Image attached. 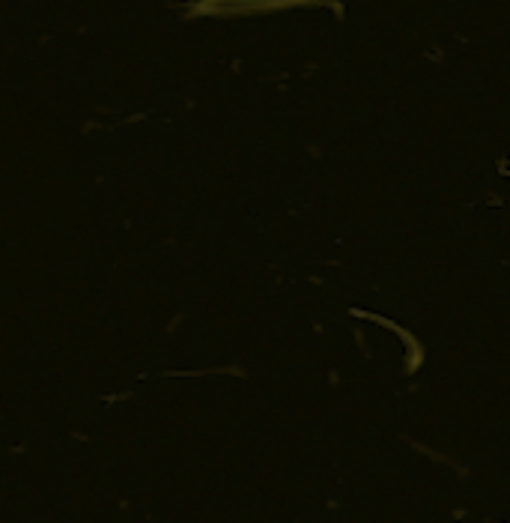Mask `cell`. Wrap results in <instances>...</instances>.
Returning a JSON list of instances; mask_svg holds the SVG:
<instances>
[{"instance_id": "6da1fadb", "label": "cell", "mask_w": 510, "mask_h": 523, "mask_svg": "<svg viewBox=\"0 0 510 523\" xmlns=\"http://www.w3.org/2000/svg\"><path fill=\"white\" fill-rule=\"evenodd\" d=\"M313 3L317 0H200L197 6L188 9V15H254V12L313 6Z\"/></svg>"}]
</instances>
